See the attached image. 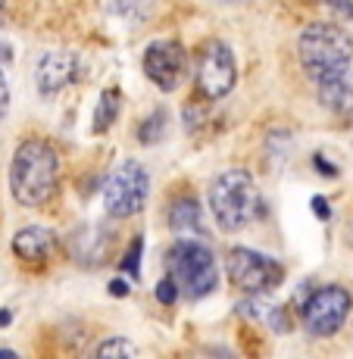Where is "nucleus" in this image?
Here are the masks:
<instances>
[{
  "instance_id": "1",
  "label": "nucleus",
  "mask_w": 353,
  "mask_h": 359,
  "mask_svg": "<svg viewBox=\"0 0 353 359\" xmlns=\"http://www.w3.org/2000/svg\"><path fill=\"white\" fill-rule=\"evenodd\" d=\"M60 188V154L53 144L29 137L16 147L10 165V191L16 203L22 206H44L53 200Z\"/></svg>"
},
{
  "instance_id": "2",
  "label": "nucleus",
  "mask_w": 353,
  "mask_h": 359,
  "mask_svg": "<svg viewBox=\"0 0 353 359\" xmlns=\"http://www.w3.org/2000/svg\"><path fill=\"white\" fill-rule=\"evenodd\" d=\"M297 57L316 85L344 79L353 66V38L331 22H313L297 38Z\"/></svg>"
},
{
  "instance_id": "3",
  "label": "nucleus",
  "mask_w": 353,
  "mask_h": 359,
  "mask_svg": "<svg viewBox=\"0 0 353 359\" xmlns=\"http://www.w3.org/2000/svg\"><path fill=\"white\" fill-rule=\"evenodd\" d=\"M260 210V191L251 172L228 169L210 184V212L222 231H241Z\"/></svg>"
},
{
  "instance_id": "4",
  "label": "nucleus",
  "mask_w": 353,
  "mask_h": 359,
  "mask_svg": "<svg viewBox=\"0 0 353 359\" xmlns=\"http://www.w3.org/2000/svg\"><path fill=\"white\" fill-rule=\"evenodd\" d=\"M166 269H169V278L175 281L178 294L191 297V300L213 294L219 285L216 257H213V250L204 241L178 238L166 253Z\"/></svg>"
},
{
  "instance_id": "5",
  "label": "nucleus",
  "mask_w": 353,
  "mask_h": 359,
  "mask_svg": "<svg viewBox=\"0 0 353 359\" xmlns=\"http://www.w3.org/2000/svg\"><path fill=\"white\" fill-rule=\"evenodd\" d=\"M150 175L138 160H122L103 182V210L113 219L138 216L147 203Z\"/></svg>"
},
{
  "instance_id": "6",
  "label": "nucleus",
  "mask_w": 353,
  "mask_h": 359,
  "mask_svg": "<svg viewBox=\"0 0 353 359\" xmlns=\"http://www.w3.org/2000/svg\"><path fill=\"white\" fill-rule=\"evenodd\" d=\"M238 81V69H234V53L225 41L210 38L197 47L194 53V85L197 94L206 100H219Z\"/></svg>"
},
{
  "instance_id": "7",
  "label": "nucleus",
  "mask_w": 353,
  "mask_h": 359,
  "mask_svg": "<svg viewBox=\"0 0 353 359\" xmlns=\"http://www.w3.org/2000/svg\"><path fill=\"white\" fill-rule=\"evenodd\" d=\"M225 272H228V281L238 291L251 297L253 294L262 297L266 291L279 287L281 278H285V266L279 259H272L269 253L251 250V247H232L225 259Z\"/></svg>"
},
{
  "instance_id": "8",
  "label": "nucleus",
  "mask_w": 353,
  "mask_h": 359,
  "mask_svg": "<svg viewBox=\"0 0 353 359\" xmlns=\"http://www.w3.org/2000/svg\"><path fill=\"white\" fill-rule=\"evenodd\" d=\"M350 306H353V297H350L347 287H341V285L316 287L300 306L303 328H307V334H313V337L338 334L341 325L347 322Z\"/></svg>"
},
{
  "instance_id": "9",
  "label": "nucleus",
  "mask_w": 353,
  "mask_h": 359,
  "mask_svg": "<svg viewBox=\"0 0 353 359\" xmlns=\"http://www.w3.org/2000/svg\"><path fill=\"white\" fill-rule=\"evenodd\" d=\"M185 69H188V53L175 38H160L154 44H147V50H144V75L163 94H172L182 85Z\"/></svg>"
},
{
  "instance_id": "10",
  "label": "nucleus",
  "mask_w": 353,
  "mask_h": 359,
  "mask_svg": "<svg viewBox=\"0 0 353 359\" xmlns=\"http://www.w3.org/2000/svg\"><path fill=\"white\" fill-rule=\"evenodd\" d=\"M75 79H79V57L75 53H44L34 69V81H38V91L44 97L60 94Z\"/></svg>"
},
{
  "instance_id": "11",
  "label": "nucleus",
  "mask_w": 353,
  "mask_h": 359,
  "mask_svg": "<svg viewBox=\"0 0 353 359\" xmlns=\"http://www.w3.org/2000/svg\"><path fill=\"white\" fill-rule=\"evenodd\" d=\"M57 247V234L44 225H25L13 234V253L22 262H44Z\"/></svg>"
},
{
  "instance_id": "12",
  "label": "nucleus",
  "mask_w": 353,
  "mask_h": 359,
  "mask_svg": "<svg viewBox=\"0 0 353 359\" xmlns=\"http://www.w3.org/2000/svg\"><path fill=\"white\" fill-rule=\"evenodd\" d=\"M319 103L328 113H335L338 119L350 122L353 119V85L350 79H331V81H319Z\"/></svg>"
},
{
  "instance_id": "13",
  "label": "nucleus",
  "mask_w": 353,
  "mask_h": 359,
  "mask_svg": "<svg viewBox=\"0 0 353 359\" xmlns=\"http://www.w3.org/2000/svg\"><path fill=\"white\" fill-rule=\"evenodd\" d=\"M169 229L178 234V238H188V234H206L204 231V210H200L197 197L185 194L172 203L169 210Z\"/></svg>"
},
{
  "instance_id": "14",
  "label": "nucleus",
  "mask_w": 353,
  "mask_h": 359,
  "mask_svg": "<svg viewBox=\"0 0 353 359\" xmlns=\"http://www.w3.org/2000/svg\"><path fill=\"white\" fill-rule=\"evenodd\" d=\"M119 109H122L119 88H107V91L100 94V100H97V109H94V122H91L94 135H103V131L113 126L116 116H119Z\"/></svg>"
},
{
  "instance_id": "15",
  "label": "nucleus",
  "mask_w": 353,
  "mask_h": 359,
  "mask_svg": "<svg viewBox=\"0 0 353 359\" xmlns=\"http://www.w3.org/2000/svg\"><path fill=\"white\" fill-rule=\"evenodd\" d=\"M163 131H166V109H156V113L147 116V119H144V126L138 128V141H141V144H154V141H160V137H163Z\"/></svg>"
},
{
  "instance_id": "16",
  "label": "nucleus",
  "mask_w": 353,
  "mask_h": 359,
  "mask_svg": "<svg viewBox=\"0 0 353 359\" xmlns=\"http://www.w3.org/2000/svg\"><path fill=\"white\" fill-rule=\"evenodd\" d=\"M97 356L100 359H109V356H138V347L128 341V337H109L97 347Z\"/></svg>"
},
{
  "instance_id": "17",
  "label": "nucleus",
  "mask_w": 353,
  "mask_h": 359,
  "mask_svg": "<svg viewBox=\"0 0 353 359\" xmlns=\"http://www.w3.org/2000/svg\"><path fill=\"white\" fill-rule=\"evenodd\" d=\"M141 253H144V238H135L126 250V257H122V272H128V278L141 275Z\"/></svg>"
},
{
  "instance_id": "18",
  "label": "nucleus",
  "mask_w": 353,
  "mask_h": 359,
  "mask_svg": "<svg viewBox=\"0 0 353 359\" xmlns=\"http://www.w3.org/2000/svg\"><path fill=\"white\" fill-rule=\"evenodd\" d=\"M154 294H156V300H160L163 306H172V303L178 300V287H175V281H172L169 275H166L160 285H156V291H154Z\"/></svg>"
},
{
  "instance_id": "19",
  "label": "nucleus",
  "mask_w": 353,
  "mask_h": 359,
  "mask_svg": "<svg viewBox=\"0 0 353 359\" xmlns=\"http://www.w3.org/2000/svg\"><path fill=\"white\" fill-rule=\"evenodd\" d=\"M6 109H10V85H6V75L0 69V119L6 116Z\"/></svg>"
},
{
  "instance_id": "20",
  "label": "nucleus",
  "mask_w": 353,
  "mask_h": 359,
  "mask_svg": "<svg viewBox=\"0 0 353 359\" xmlns=\"http://www.w3.org/2000/svg\"><path fill=\"white\" fill-rule=\"evenodd\" d=\"M325 4H328V10H338L341 16L353 19V0H325Z\"/></svg>"
},
{
  "instance_id": "21",
  "label": "nucleus",
  "mask_w": 353,
  "mask_h": 359,
  "mask_svg": "<svg viewBox=\"0 0 353 359\" xmlns=\"http://www.w3.org/2000/svg\"><path fill=\"white\" fill-rule=\"evenodd\" d=\"M313 212H316V219H331V206H328V200L325 197H313Z\"/></svg>"
},
{
  "instance_id": "22",
  "label": "nucleus",
  "mask_w": 353,
  "mask_h": 359,
  "mask_svg": "<svg viewBox=\"0 0 353 359\" xmlns=\"http://www.w3.org/2000/svg\"><path fill=\"white\" fill-rule=\"evenodd\" d=\"M128 291H131V285L126 278H113V281H109V294H113V297H126Z\"/></svg>"
},
{
  "instance_id": "23",
  "label": "nucleus",
  "mask_w": 353,
  "mask_h": 359,
  "mask_svg": "<svg viewBox=\"0 0 353 359\" xmlns=\"http://www.w3.org/2000/svg\"><path fill=\"white\" fill-rule=\"evenodd\" d=\"M316 169H319L322 175H338V169L331 163H325V156H316Z\"/></svg>"
},
{
  "instance_id": "24",
  "label": "nucleus",
  "mask_w": 353,
  "mask_h": 359,
  "mask_svg": "<svg viewBox=\"0 0 353 359\" xmlns=\"http://www.w3.org/2000/svg\"><path fill=\"white\" fill-rule=\"evenodd\" d=\"M10 319H13V316L6 313V309H0V328H4V325H10Z\"/></svg>"
},
{
  "instance_id": "25",
  "label": "nucleus",
  "mask_w": 353,
  "mask_h": 359,
  "mask_svg": "<svg viewBox=\"0 0 353 359\" xmlns=\"http://www.w3.org/2000/svg\"><path fill=\"white\" fill-rule=\"evenodd\" d=\"M4 6H6V0H0V10H4Z\"/></svg>"
},
{
  "instance_id": "26",
  "label": "nucleus",
  "mask_w": 353,
  "mask_h": 359,
  "mask_svg": "<svg viewBox=\"0 0 353 359\" xmlns=\"http://www.w3.org/2000/svg\"><path fill=\"white\" fill-rule=\"evenodd\" d=\"M225 4H234V0H225Z\"/></svg>"
}]
</instances>
